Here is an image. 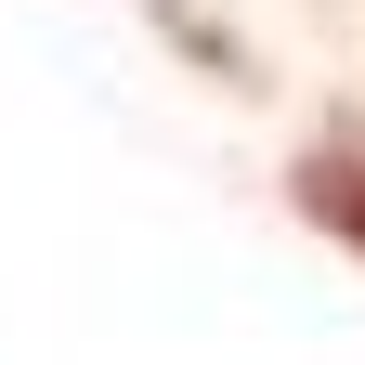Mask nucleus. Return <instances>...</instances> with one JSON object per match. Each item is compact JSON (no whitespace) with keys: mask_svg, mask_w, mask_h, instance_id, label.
<instances>
[{"mask_svg":"<svg viewBox=\"0 0 365 365\" xmlns=\"http://www.w3.org/2000/svg\"><path fill=\"white\" fill-rule=\"evenodd\" d=\"M300 209L327 222V235L365 248V144H327V157H300Z\"/></svg>","mask_w":365,"mask_h":365,"instance_id":"f257e3e1","label":"nucleus"}]
</instances>
